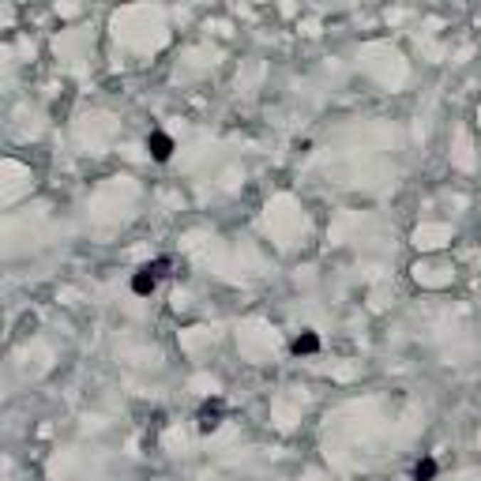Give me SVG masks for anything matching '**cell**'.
Segmentation results:
<instances>
[{
	"label": "cell",
	"instance_id": "1",
	"mask_svg": "<svg viewBox=\"0 0 481 481\" xmlns=\"http://www.w3.org/2000/svg\"><path fill=\"white\" fill-rule=\"evenodd\" d=\"M166 267H169V260L162 256V260H154V263H147V267H139L136 275H132V293H139V297H147L154 286H158V278L166 275Z\"/></svg>",
	"mask_w": 481,
	"mask_h": 481
},
{
	"label": "cell",
	"instance_id": "2",
	"mask_svg": "<svg viewBox=\"0 0 481 481\" xmlns=\"http://www.w3.org/2000/svg\"><path fill=\"white\" fill-rule=\"evenodd\" d=\"M147 154H151L154 162H169L173 158V136H166V132H151V136H147Z\"/></svg>",
	"mask_w": 481,
	"mask_h": 481
},
{
	"label": "cell",
	"instance_id": "3",
	"mask_svg": "<svg viewBox=\"0 0 481 481\" xmlns=\"http://www.w3.org/2000/svg\"><path fill=\"white\" fill-rule=\"evenodd\" d=\"M218 425H222V398H211L199 406V433H215Z\"/></svg>",
	"mask_w": 481,
	"mask_h": 481
},
{
	"label": "cell",
	"instance_id": "4",
	"mask_svg": "<svg viewBox=\"0 0 481 481\" xmlns=\"http://www.w3.org/2000/svg\"><path fill=\"white\" fill-rule=\"evenodd\" d=\"M290 350L297 354V357H305V354H316V350H319V335H316V331H301V335L293 339V346H290Z\"/></svg>",
	"mask_w": 481,
	"mask_h": 481
},
{
	"label": "cell",
	"instance_id": "5",
	"mask_svg": "<svg viewBox=\"0 0 481 481\" xmlns=\"http://www.w3.org/2000/svg\"><path fill=\"white\" fill-rule=\"evenodd\" d=\"M436 470H440L436 459H421L418 466H413V481H433V477H436Z\"/></svg>",
	"mask_w": 481,
	"mask_h": 481
}]
</instances>
